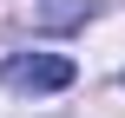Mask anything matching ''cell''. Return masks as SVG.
<instances>
[{
  "label": "cell",
  "mask_w": 125,
  "mask_h": 118,
  "mask_svg": "<svg viewBox=\"0 0 125 118\" xmlns=\"http://www.w3.org/2000/svg\"><path fill=\"white\" fill-rule=\"evenodd\" d=\"M0 79H7L13 92H66L79 72H73L66 53H7V59H0Z\"/></svg>",
  "instance_id": "cell-1"
}]
</instances>
